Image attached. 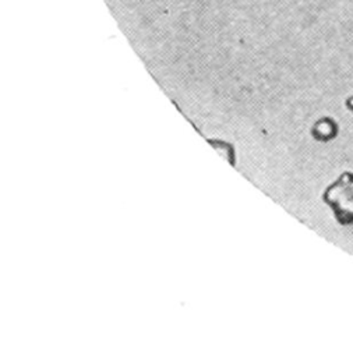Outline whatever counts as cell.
Instances as JSON below:
<instances>
[{
    "label": "cell",
    "mask_w": 353,
    "mask_h": 357,
    "mask_svg": "<svg viewBox=\"0 0 353 357\" xmlns=\"http://www.w3.org/2000/svg\"><path fill=\"white\" fill-rule=\"evenodd\" d=\"M335 220L342 226L353 225V172H342L322 192Z\"/></svg>",
    "instance_id": "obj_1"
},
{
    "label": "cell",
    "mask_w": 353,
    "mask_h": 357,
    "mask_svg": "<svg viewBox=\"0 0 353 357\" xmlns=\"http://www.w3.org/2000/svg\"><path fill=\"white\" fill-rule=\"evenodd\" d=\"M339 134V124L333 117L324 116L314 121L311 127V135L318 142H331Z\"/></svg>",
    "instance_id": "obj_2"
},
{
    "label": "cell",
    "mask_w": 353,
    "mask_h": 357,
    "mask_svg": "<svg viewBox=\"0 0 353 357\" xmlns=\"http://www.w3.org/2000/svg\"><path fill=\"white\" fill-rule=\"evenodd\" d=\"M345 107L353 114V93L345 99Z\"/></svg>",
    "instance_id": "obj_3"
}]
</instances>
